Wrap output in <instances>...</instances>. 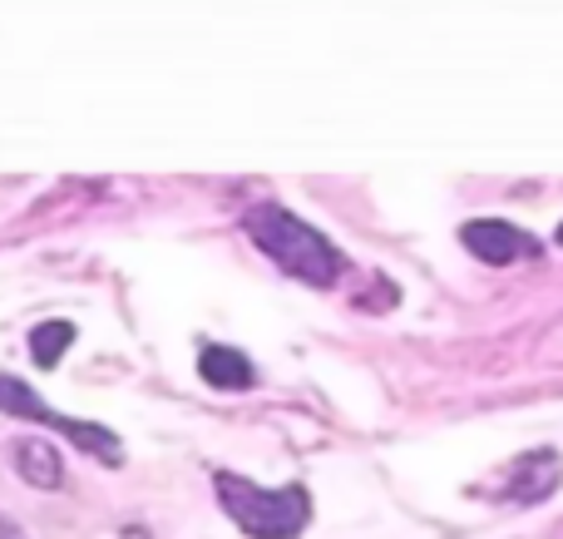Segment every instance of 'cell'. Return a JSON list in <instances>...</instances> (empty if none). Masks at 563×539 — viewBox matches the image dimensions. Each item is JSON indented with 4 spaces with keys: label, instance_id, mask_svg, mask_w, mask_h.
Here are the masks:
<instances>
[{
    "label": "cell",
    "instance_id": "cell-10",
    "mask_svg": "<svg viewBox=\"0 0 563 539\" xmlns=\"http://www.w3.org/2000/svg\"><path fill=\"white\" fill-rule=\"evenodd\" d=\"M559 243H563V228H559Z\"/></svg>",
    "mask_w": 563,
    "mask_h": 539
},
{
    "label": "cell",
    "instance_id": "cell-3",
    "mask_svg": "<svg viewBox=\"0 0 563 539\" xmlns=\"http://www.w3.org/2000/svg\"><path fill=\"white\" fill-rule=\"evenodd\" d=\"M0 411L25 416V421H40V426H55L59 436H69V441H75L85 455H95L99 465H124V446H119V436L109 431V426L75 421V416H55L45 396H35L20 376H0Z\"/></svg>",
    "mask_w": 563,
    "mask_h": 539
},
{
    "label": "cell",
    "instance_id": "cell-1",
    "mask_svg": "<svg viewBox=\"0 0 563 539\" xmlns=\"http://www.w3.org/2000/svg\"><path fill=\"white\" fill-rule=\"evenodd\" d=\"M243 228H247V238H253V243L282 267V273L297 277V283H307V287H331L341 277V267H346L327 233H317L311 223H301V218L287 213L282 204L247 208Z\"/></svg>",
    "mask_w": 563,
    "mask_h": 539
},
{
    "label": "cell",
    "instance_id": "cell-5",
    "mask_svg": "<svg viewBox=\"0 0 563 539\" xmlns=\"http://www.w3.org/2000/svg\"><path fill=\"white\" fill-rule=\"evenodd\" d=\"M505 485V501H519V505H534V501H549V495L563 485V461L559 451H529L519 461H509V471L499 475Z\"/></svg>",
    "mask_w": 563,
    "mask_h": 539
},
{
    "label": "cell",
    "instance_id": "cell-6",
    "mask_svg": "<svg viewBox=\"0 0 563 539\" xmlns=\"http://www.w3.org/2000/svg\"><path fill=\"white\" fill-rule=\"evenodd\" d=\"M10 465H15V475L25 485H35V491H59V485H65V461H59V451L49 441H40V436L10 446Z\"/></svg>",
    "mask_w": 563,
    "mask_h": 539
},
{
    "label": "cell",
    "instance_id": "cell-4",
    "mask_svg": "<svg viewBox=\"0 0 563 539\" xmlns=\"http://www.w3.org/2000/svg\"><path fill=\"white\" fill-rule=\"evenodd\" d=\"M460 243L489 267H509L525 263V257H539V243L525 233V228L505 223V218H475V223L460 228Z\"/></svg>",
    "mask_w": 563,
    "mask_h": 539
},
{
    "label": "cell",
    "instance_id": "cell-8",
    "mask_svg": "<svg viewBox=\"0 0 563 539\" xmlns=\"http://www.w3.org/2000/svg\"><path fill=\"white\" fill-rule=\"evenodd\" d=\"M75 342V322H40L35 332H30V352H35V366H59V356H65V346Z\"/></svg>",
    "mask_w": 563,
    "mask_h": 539
},
{
    "label": "cell",
    "instance_id": "cell-2",
    "mask_svg": "<svg viewBox=\"0 0 563 539\" xmlns=\"http://www.w3.org/2000/svg\"><path fill=\"white\" fill-rule=\"evenodd\" d=\"M213 491L223 515L247 539H297L311 525V495L307 485H253L233 471H213Z\"/></svg>",
    "mask_w": 563,
    "mask_h": 539
},
{
    "label": "cell",
    "instance_id": "cell-7",
    "mask_svg": "<svg viewBox=\"0 0 563 539\" xmlns=\"http://www.w3.org/2000/svg\"><path fill=\"white\" fill-rule=\"evenodd\" d=\"M198 376H203L213 392H247V386L257 382L253 362H247L243 352H233V346H203V356H198Z\"/></svg>",
    "mask_w": 563,
    "mask_h": 539
},
{
    "label": "cell",
    "instance_id": "cell-9",
    "mask_svg": "<svg viewBox=\"0 0 563 539\" xmlns=\"http://www.w3.org/2000/svg\"><path fill=\"white\" fill-rule=\"evenodd\" d=\"M0 539H30L25 530H20L15 520H10V515H0Z\"/></svg>",
    "mask_w": 563,
    "mask_h": 539
}]
</instances>
